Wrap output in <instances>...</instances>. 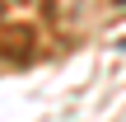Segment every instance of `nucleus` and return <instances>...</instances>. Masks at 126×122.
Returning <instances> with one entry per match:
<instances>
[{"mask_svg": "<svg viewBox=\"0 0 126 122\" xmlns=\"http://www.w3.org/2000/svg\"><path fill=\"white\" fill-rule=\"evenodd\" d=\"M28 47H37V33H33L28 24H5V28H0V56H5V61H23Z\"/></svg>", "mask_w": 126, "mask_h": 122, "instance_id": "1", "label": "nucleus"}]
</instances>
